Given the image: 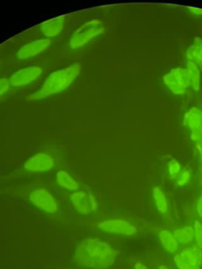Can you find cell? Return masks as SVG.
I'll return each mask as SVG.
<instances>
[{
    "label": "cell",
    "instance_id": "29",
    "mask_svg": "<svg viewBox=\"0 0 202 269\" xmlns=\"http://www.w3.org/2000/svg\"><path fill=\"white\" fill-rule=\"evenodd\" d=\"M198 147H202V140H200V142L198 143Z\"/></svg>",
    "mask_w": 202,
    "mask_h": 269
},
{
    "label": "cell",
    "instance_id": "19",
    "mask_svg": "<svg viewBox=\"0 0 202 269\" xmlns=\"http://www.w3.org/2000/svg\"><path fill=\"white\" fill-rule=\"evenodd\" d=\"M173 234L178 240L180 245L186 246L194 241L193 226L185 225L174 229Z\"/></svg>",
    "mask_w": 202,
    "mask_h": 269
},
{
    "label": "cell",
    "instance_id": "17",
    "mask_svg": "<svg viewBox=\"0 0 202 269\" xmlns=\"http://www.w3.org/2000/svg\"><path fill=\"white\" fill-rule=\"evenodd\" d=\"M186 56L188 61H193L198 66L202 69V38L196 37L194 39L193 43L186 50Z\"/></svg>",
    "mask_w": 202,
    "mask_h": 269
},
{
    "label": "cell",
    "instance_id": "7",
    "mask_svg": "<svg viewBox=\"0 0 202 269\" xmlns=\"http://www.w3.org/2000/svg\"><path fill=\"white\" fill-rule=\"evenodd\" d=\"M75 210L82 215H91L98 210V201L90 191H77L70 196Z\"/></svg>",
    "mask_w": 202,
    "mask_h": 269
},
{
    "label": "cell",
    "instance_id": "27",
    "mask_svg": "<svg viewBox=\"0 0 202 269\" xmlns=\"http://www.w3.org/2000/svg\"><path fill=\"white\" fill-rule=\"evenodd\" d=\"M158 269H169L168 266H165V265H160V266H159V267H158Z\"/></svg>",
    "mask_w": 202,
    "mask_h": 269
},
{
    "label": "cell",
    "instance_id": "15",
    "mask_svg": "<svg viewBox=\"0 0 202 269\" xmlns=\"http://www.w3.org/2000/svg\"><path fill=\"white\" fill-rule=\"evenodd\" d=\"M152 199H154L156 209L159 212V214L163 216L164 217H168V201L166 195L160 187L156 186L152 188Z\"/></svg>",
    "mask_w": 202,
    "mask_h": 269
},
{
    "label": "cell",
    "instance_id": "28",
    "mask_svg": "<svg viewBox=\"0 0 202 269\" xmlns=\"http://www.w3.org/2000/svg\"><path fill=\"white\" fill-rule=\"evenodd\" d=\"M198 149L199 153H200V162H202V147H198Z\"/></svg>",
    "mask_w": 202,
    "mask_h": 269
},
{
    "label": "cell",
    "instance_id": "12",
    "mask_svg": "<svg viewBox=\"0 0 202 269\" xmlns=\"http://www.w3.org/2000/svg\"><path fill=\"white\" fill-rule=\"evenodd\" d=\"M65 17L60 16L42 23L40 25V31L44 38L50 39V38L56 37L60 33H62L65 28Z\"/></svg>",
    "mask_w": 202,
    "mask_h": 269
},
{
    "label": "cell",
    "instance_id": "10",
    "mask_svg": "<svg viewBox=\"0 0 202 269\" xmlns=\"http://www.w3.org/2000/svg\"><path fill=\"white\" fill-rule=\"evenodd\" d=\"M56 160L47 153H38L28 158L24 163V170L30 173H44L52 169Z\"/></svg>",
    "mask_w": 202,
    "mask_h": 269
},
{
    "label": "cell",
    "instance_id": "18",
    "mask_svg": "<svg viewBox=\"0 0 202 269\" xmlns=\"http://www.w3.org/2000/svg\"><path fill=\"white\" fill-rule=\"evenodd\" d=\"M186 69L189 76L190 87L195 92H199L200 90V69L193 61H188Z\"/></svg>",
    "mask_w": 202,
    "mask_h": 269
},
{
    "label": "cell",
    "instance_id": "26",
    "mask_svg": "<svg viewBox=\"0 0 202 269\" xmlns=\"http://www.w3.org/2000/svg\"><path fill=\"white\" fill-rule=\"evenodd\" d=\"M190 11L191 13L196 15H202V9L198 8H190Z\"/></svg>",
    "mask_w": 202,
    "mask_h": 269
},
{
    "label": "cell",
    "instance_id": "20",
    "mask_svg": "<svg viewBox=\"0 0 202 269\" xmlns=\"http://www.w3.org/2000/svg\"><path fill=\"white\" fill-rule=\"evenodd\" d=\"M176 184L178 188H182L188 185L191 180V172L190 169H182L180 174L177 176L176 179Z\"/></svg>",
    "mask_w": 202,
    "mask_h": 269
},
{
    "label": "cell",
    "instance_id": "4",
    "mask_svg": "<svg viewBox=\"0 0 202 269\" xmlns=\"http://www.w3.org/2000/svg\"><path fill=\"white\" fill-rule=\"evenodd\" d=\"M162 80L164 85L174 95H184L190 87L189 76L186 69L177 67L170 69L164 75Z\"/></svg>",
    "mask_w": 202,
    "mask_h": 269
},
{
    "label": "cell",
    "instance_id": "2",
    "mask_svg": "<svg viewBox=\"0 0 202 269\" xmlns=\"http://www.w3.org/2000/svg\"><path fill=\"white\" fill-rule=\"evenodd\" d=\"M80 69L82 65L76 62L66 68L54 71L45 79L39 90L27 97V100H42L66 91L77 80Z\"/></svg>",
    "mask_w": 202,
    "mask_h": 269
},
{
    "label": "cell",
    "instance_id": "23",
    "mask_svg": "<svg viewBox=\"0 0 202 269\" xmlns=\"http://www.w3.org/2000/svg\"><path fill=\"white\" fill-rule=\"evenodd\" d=\"M10 87L9 80L6 78H0V97L8 92Z\"/></svg>",
    "mask_w": 202,
    "mask_h": 269
},
{
    "label": "cell",
    "instance_id": "14",
    "mask_svg": "<svg viewBox=\"0 0 202 269\" xmlns=\"http://www.w3.org/2000/svg\"><path fill=\"white\" fill-rule=\"evenodd\" d=\"M158 238H159L161 247H163V249L166 253L173 255V254H176L178 251L180 243L178 240H176L173 232L168 229H162L160 231Z\"/></svg>",
    "mask_w": 202,
    "mask_h": 269
},
{
    "label": "cell",
    "instance_id": "13",
    "mask_svg": "<svg viewBox=\"0 0 202 269\" xmlns=\"http://www.w3.org/2000/svg\"><path fill=\"white\" fill-rule=\"evenodd\" d=\"M184 124L191 132H202V110L192 107L185 113Z\"/></svg>",
    "mask_w": 202,
    "mask_h": 269
},
{
    "label": "cell",
    "instance_id": "30",
    "mask_svg": "<svg viewBox=\"0 0 202 269\" xmlns=\"http://www.w3.org/2000/svg\"><path fill=\"white\" fill-rule=\"evenodd\" d=\"M200 183H202V179H200Z\"/></svg>",
    "mask_w": 202,
    "mask_h": 269
},
{
    "label": "cell",
    "instance_id": "25",
    "mask_svg": "<svg viewBox=\"0 0 202 269\" xmlns=\"http://www.w3.org/2000/svg\"><path fill=\"white\" fill-rule=\"evenodd\" d=\"M134 269H150L146 264L142 262H137L134 266Z\"/></svg>",
    "mask_w": 202,
    "mask_h": 269
},
{
    "label": "cell",
    "instance_id": "11",
    "mask_svg": "<svg viewBox=\"0 0 202 269\" xmlns=\"http://www.w3.org/2000/svg\"><path fill=\"white\" fill-rule=\"evenodd\" d=\"M50 44H52V40L48 38H42V39L31 41L23 45L18 49L16 53V57L18 59L22 60V61L30 59L42 54L44 51L48 48Z\"/></svg>",
    "mask_w": 202,
    "mask_h": 269
},
{
    "label": "cell",
    "instance_id": "6",
    "mask_svg": "<svg viewBox=\"0 0 202 269\" xmlns=\"http://www.w3.org/2000/svg\"><path fill=\"white\" fill-rule=\"evenodd\" d=\"M174 265L178 269H202V249L198 247H188L173 258Z\"/></svg>",
    "mask_w": 202,
    "mask_h": 269
},
{
    "label": "cell",
    "instance_id": "9",
    "mask_svg": "<svg viewBox=\"0 0 202 269\" xmlns=\"http://www.w3.org/2000/svg\"><path fill=\"white\" fill-rule=\"evenodd\" d=\"M43 73V69L38 65L24 67L14 72L10 76L9 80L10 87H22L30 85L36 81Z\"/></svg>",
    "mask_w": 202,
    "mask_h": 269
},
{
    "label": "cell",
    "instance_id": "21",
    "mask_svg": "<svg viewBox=\"0 0 202 269\" xmlns=\"http://www.w3.org/2000/svg\"><path fill=\"white\" fill-rule=\"evenodd\" d=\"M193 229L195 246L202 249V223L199 220L194 221Z\"/></svg>",
    "mask_w": 202,
    "mask_h": 269
},
{
    "label": "cell",
    "instance_id": "22",
    "mask_svg": "<svg viewBox=\"0 0 202 269\" xmlns=\"http://www.w3.org/2000/svg\"><path fill=\"white\" fill-rule=\"evenodd\" d=\"M182 170V165L176 159L170 160L168 163V173L170 179L174 180Z\"/></svg>",
    "mask_w": 202,
    "mask_h": 269
},
{
    "label": "cell",
    "instance_id": "8",
    "mask_svg": "<svg viewBox=\"0 0 202 269\" xmlns=\"http://www.w3.org/2000/svg\"><path fill=\"white\" fill-rule=\"evenodd\" d=\"M28 200L32 206L46 214H54L58 212V202L52 194L44 188L32 191L28 195Z\"/></svg>",
    "mask_w": 202,
    "mask_h": 269
},
{
    "label": "cell",
    "instance_id": "3",
    "mask_svg": "<svg viewBox=\"0 0 202 269\" xmlns=\"http://www.w3.org/2000/svg\"><path fill=\"white\" fill-rule=\"evenodd\" d=\"M104 31V24L102 20L98 18L92 19L75 29L70 38L68 44L72 50H79L102 35Z\"/></svg>",
    "mask_w": 202,
    "mask_h": 269
},
{
    "label": "cell",
    "instance_id": "1",
    "mask_svg": "<svg viewBox=\"0 0 202 269\" xmlns=\"http://www.w3.org/2000/svg\"><path fill=\"white\" fill-rule=\"evenodd\" d=\"M118 251L110 243L99 238L88 237L75 247L72 262L82 269H108L114 266Z\"/></svg>",
    "mask_w": 202,
    "mask_h": 269
},
{
    "label": "cell",
    "instance_id": "16",
    "mask_svg": "<svg viewBox=\"0 0 202 269\" xmlns=\"http://www.w3.org/2000/svg\"><path fill=\"white\" fill-rule=\"evenodd\" d=\"M56 180L58 185L66 191L75 192L78 191L80 184L66 171L60 170L56 173Z\"/></svg>",
    "mask_w": 202,
    "mask_h": 269
},
{
    "label": "cell",
    "instance_id": "24",
    "mask_svg": "<svg viewBox=\"0 0 202 269\" xmlns=\"http://www.w3.org/2000/svg\"><path fill=\"white\" fill-rule=\"evenodd\" d=\"M196 214L202 220V194H200L198 199L196 200Z\"/></svg>",
    "mask_w": 202,
    "mask_h": 269
},
{
    "label": "cell",
    "instance_id": "5",
    "mask_svg": "<svg viewBox=\"0 0 202 269\" xmlns=\"http://www.w3.org/2000/svg\"><path fill=\"white\" fill-rule=\"evenodd\" d=\"M96 228L106 234L120 236H134L138 234L137 227L130 221L122 218H112L100 221Z\"/></svg>",
    "mask_w": 202,
    "mask_h": 269
}]
</instances>
